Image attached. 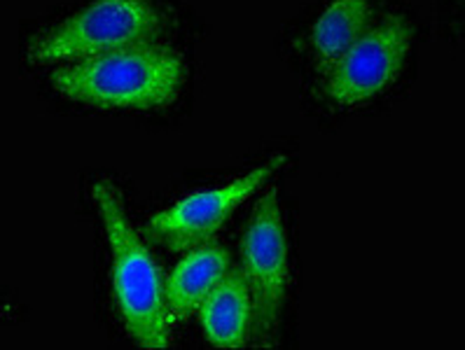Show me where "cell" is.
Listing matches in <instances>:
<instances>
[{"label": "cell", "instance_id": "6da1fadb", "mask_svg": "<svg viewBox=\"0 0 465 350\" xmlns=\"http://www.w3.org/2000/svg\"><path fill=\"white\" fill-rule=\"evenodd\" d=\"M185 59L169 44L148 43L52 66L50 87L61 99L101 110H157L185 84Z\"/></svg>", "mask_w": 465, "mask_h": 350}, {"label": "cell", "instance_id": "7a4b0ae2", "mask_svg": "<svg viewBox=\"0 0 465 350\" xmlns=\"http://www.w3.org/2000/svg\"><path fill=\"white\" fill-rule=\"evenodd\" d=\"M166 28L169 17L157 0H94L83 10L31 35L26 61L52 68L134 44L159 43Z\"/></svg>", "mask_w": 465, "mask_h": 350}, {"label": "cell", "instance_id": "3957f363", "mask_svg": "<svg viewBox=\"0 0 465 350\" xmlns=\"http://www.w3.org/2000/svg\"><path fill=\"white\" fill-rule=\"evenodd\" d=\"M92 197L99 206L105 236L113 250L115 295L126 332L143 348L162 350L169 345V325L164 316L162 274L145 243L126 219L122 199L110 180H96Z\"/></svg>", "mask_w": 465, "mask_h": 350}, {"label": "cell", "instance_id": "277c9868", "mask_svg": "<svg viewBox=\"0 0 465 350\" xmlns=\"http://www.w3.org/2000/svg\"><path fill=\"white\" fill-rule=\"evenodd\" d=\"M243 276L252 301L251 339L255 345H276L281 308L288 290V241L279 209V194L272 187L252 210L243 236Z\"/></svg>", "mask_w": 465, "mask_h": 350}, {"label": "cell", "instance_id": "5b68a950", "mask_svg": "<svg viewBox=\"0 0 465 350\" xmlns=\"http://www.w3.org/2000/svg\"><path fill=\"white\" fill-rule=\"evenodd\" d=\"M414 28L405 17H383L323 71V93L330 103L353 108L377 99L405 71Z\"/></svg>", "mask_w": 465, "mask_h": 350}, {"label": "cell", "instance_id": "8992f818", "mask_svg": "<svg viewBox=\"0 0 465 350\" xmlns=\"http://www.w3.org/2000/svg\"><path fill=\"white\" fill-rule=\"evenodd\" d=\"M283 164L285 157L276 154L230 185L206 190V192H194L181 199L169 210H162L150 219V234H153L154 241H159L169 250H192V248L203 246L215 231H220L227 218L252 192H258L260 187Z\"/></svg>", "mask_w": 465, "mask_h": 350}, {"label": "cell", "instance_id": "52a82bcc", "mask_svg": "<svg viewBox=\"0 0 465 350\" xmlns=\"http://www.w3.org/2000/svg\"><path fill=\"white\" fill-rule=\"evenodd\" d=\"M202 325L220 348H242L251 339L252 301L242 268H230L202 301Z\"/></svg>", "mask_w": 465, "mask_h": 350}, {"label": "cell", "instance_id": "ba28073f", "mask_svg": "<svg viewBox=\"0 0 465 350\" xmlns=\"http://www.w3.org/2000/svg\"><path fill=\"white\" fill-rule=\"evenodd\" d=\"M230 271V255L220 246H199L175 267L164 292V316L169 329L199 311L213 285Z\"/></svg>", "mask_w": 465, "mask_h": 350}, {"label": "cell", "instance_id": "9c48e42d", "mask_svg": "<svg viewBox=\"0 0 465 350\" xmlns=\"http://www.w3.org/2000/svg\"><path fill=\"white\" fill-rule=\"evenodd\" d=\"M372 0H332L307 35V50L321 71H328L372 24Z\"/></svg>", "mask_w": 465, "mask_h": 350}]
</instances>
